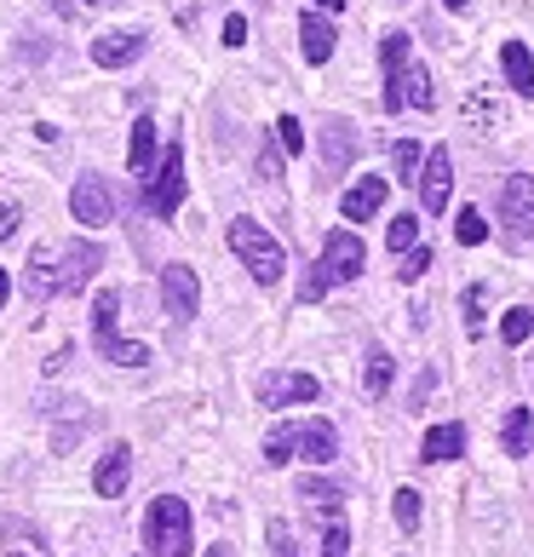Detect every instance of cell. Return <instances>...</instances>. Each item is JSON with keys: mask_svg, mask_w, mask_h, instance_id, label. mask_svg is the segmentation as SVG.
I'll list each match as a JSON object with an SVG mask.
<instances>
[{"mask_svg": "<svg viewBox=\"0 0 534 557\" xmlns=\"http://www.w3.org/2000/svg\"><path fill=\"white\" fill-rule=\"evenodd\" d=\"M98 271H104V247L75 236V242H40L24 264V294L35 305H47L58 294H80Z\"/></svg>", "mask_w": 534, "mask_h": 557, "instance_id": "cell-1", "label": "cell"}, {"mask_svg": "<svg viewBox=\"0 0 534 557\" xmlns=\"http://www.w3.org/2000/svg\"><path fill=\"white\" fill-rule=\"evenodd\" d=\"M231 253L241 259V271H248L259 287H276L282 282V271H287V253H282V242L264 231L259 219H231Z\"/></svg>", "mask_w": 534, "mask_h": 557, "instance_id": "cell-2", "label": "cell"}, {"mask_svg": "<svg viewBox=\"0 0 534 557\" xmlns=\"http://www.w3.org/2000/svg\"><path fill=\"white\" fill-rule=\"evenodd\" d=\"M144 546H150V557H190V506L178 500V494H161V500H150V511H144Z\"/></svg>", "mask_w": 534, "mask_h": 557, "instance_id": "cell-3", "label": "cell"}, {"mask_svg": "<svg viewBox=\"0 0 534 557\" xmlns=\"http://www.w3.org/2000/svg\"><path fill=\"white\" fill-rule=\"evenodd\" d=\"M500 236L511 247L534 242V173H511L500 184Z\"/></svg>", "mask_w": 534, "mask_h": 557, "instance_id": "cell-4", "label": "cell"}, {"mask_svg": "<svg viewBox=\"0 0 534 557\" xmlns=\"http://www.w3.org/2000/svg\"><path fill=\"white\" fill-rule=\"evenodd\" d=\"M144 208H150L156 219H173L184 208V144H167V156L156 161V178H150Z\"/></svg>", "mask_w": 534, "mask_h": 557, "instance_id": "cell-5", "label": "cell"}, {"mask_svg": "<svg viewBox=\"0 0 534 557\" xmlns=\"http://www.w3.org/2000/svg\"><path fill=\"white\" fill-rule=\"evenodd\" d=\"M322 271H327V282H357V276L368 271L362 236H357V231H327V242H322Z\"/></svg>", "mask_w": 534, "mask_h": 557, "instance_id": "cell-6", "label": "cell"}, {"mask_svg": "<svg viewBox=\"0 0 534 557\" xmlns=\"http://www.w3.org/2000/svg\"><path fill=\"white\" fill-rule=\"evenodd\" d=\"M448 190H455V150L437 144V150L420 161V208L425 213H443L448 208Z\"/></svg>", "mask_w": 534, "mask_h": 557, "instance_id": "cell-7", "label": "cell"}, {"mask_svg": "<svg viewBox=\"0 0 534 557\" xmlns=\"http://www.w3.org/2000/svg\"><path fill=\"white\" fill-rule=\"evenodd\" d=\"M70 213H75V224H87V231H98V224H110L115 219V190H110V178H98V173H87L70 190Z\"/></svg>", "mask_w": 534, "mask_h": 557, "instance_id": "cell-8", "label": "cell"}, {"mask_svg": "<svg viewBox=\"0 0 534 557\" xmlns=\"http://www.w3.org/2000/svg\"><path fill=\"white\" fill-rule=\"evenodd\" d=\"M161 305H167L173 322H190L201 311V276L190 264H167V271H161Z\"/></svg>", "mask_w": 534, "mask_h": 557, "instance_id": "cell-9", "label": "cell"}, {"mask_svg": "<svg viewBox=\"0 0 534 557\" xmlns=\"http://www.w3.org/2000/svg\"><path fill=\"white\" fill-rule=\"evenodd\" d=\"M316 138H322V173L327 178H345V168L357 161V127L345 115H327Z\"/></svg>", "mask_w": 534, "mask_h": 557, "instance_id": "cell-10", "label": "cell"}, {"mask_svg": "<svg viewBox=\"0 0 534 557\" xmlns=\"http://www.w3.org/2000/svg\"><path fill=\"white\" fill-rule=\"evenodd\" d=\"M127 483H133V448L127 443H110L104 460H98V471H92V494H98V500H121Z\"/></svg>", "mask_w": 534, "mask_h": 557, "instance_id": "cell-11", "label": "cell"}, {"mask_svg": "<svg viewBox=\"0 0 534 557\" xmlns=\"http://www.w3.org/2000/svg\"><path fill=\"white\" fill-rule=\"evenodd\" d=\"M316 374H264L259 380V403L264 408H287V403H316Z\"/></svg>", "mask_w": 534, "mask_h": 557, "instance_id": "cell-12", "label": "cell"}, {"mask_svg": "<svg viewBox=\"0 0 534 557\" xmlns=\"http://www.w3.org/2000/svg\"><path fill=\"white\" fill-rule=\"evenodd\" d=\"M144 40H150L144 29H110V35H98L92 40V64L98 70H127L133 58L144 52Z\"/></svg>", "mask_w": 534, "mask_h": 557, "instance_id": "cell-13", "label": "cell"}, {"mask_svg": "<svg viewBox=\"0 0 534 557\" xmlns=\"http://www.w3.org/2000/svg\"><path fill=\"white\" fill-rule=\"evenodd\" d=\"M339 454V431L327 420H305L294 425V460H311V466H327Z\"/></svg>", "mask_w": 534, "mask_h": 557, "instance_id": "cell-14", "label": "cell"}, {"mask_svg": "<svg viewBox=\"0 0 534 557\" xmlns=\"http://www.w3.org/2000/svg\"><path fill=\"white\" fill-rule=\"evenodd\" d=\"M334 47H339L334 24H327L316 7H305V12H299V52H305V64H327V58H334Z\"/></svg>", "mask_w": 534, "mask_h": 557, "instance_id": "cell-15", "label": "cell"}, {"mask_svg": "<svg viewBox=\"0 0 534 557\" xmlns=\"http://www.w3.org/2000/svg\"><path fill=\"white\" fill-rule=\"evenodd\" d=\"M385 190H392V184H385V178H374V173H368V178H357V184H351V190H345V196H339V213H345V219H351V224H362V219H374V213L385 208Z\"/></svg>", "mask_w": 534, "mask_h": 557, "instance_id": "cell-16", "label": "cell"}, {"mask_svg": "<svg viewBox=\"0 0 534 557\" xmlns=\"http://www.w3.org/2000/svg\"><path fill=\"white\" fill-rule=\"evenodd\" d=\"M460 454H465V425H460V420L431 425L425 443H420V460H425V466H448V460H460Z\"/></svg>", "mask_w": 534, "mask_h": 557, "instance_id": "cell-17", "label": "cell"}, {"mask_svg": "<svg viewBox=\"0 0 534 557\" xmlns=\"http://www.w3.org/2000/svg\"><path fill=\"white\" fill-rule=\"evenodd\" d=\"M500 70H506V87L518 92V98H534V58L523 40H506L500 47Z\"/></svg>", "mask_w": 534, "mask_h": 557, "instance_id": "cell-18", "label": "cell"}, {"mask_svg": "<svg viewBox=\"0 0 534 557\" xmlns=\"http://www.w3.org/2000/svg\"><path fill=\"white\" fill-rule=\"evenodd\" d=\"M0 541H7V557H47V534L24 518H0Z\"/></svg>", "mask_w": 534, "mask_h": 557, "instance_id": "cell-19", "label": "cell"}, {"mask_svg": "<svg viewBox=\"0 0 534 557\" xmlns=\"http://www.w3.org/2000/svg\"><path fill=\"white\" fill-rule=\"evenodd\" d=\"M500 448L511 454V460L534 454V408H511V414L500 420Z\"/></svg>", "mask_w": 534, "mask_h": 557, "instance_id": "cell-20", "label": "cell"}, {"mask_svg": "<svg viewBox=\"0 0 534 557\" xmlns=\"http://www.w3.org/2000/svg\"><path fill=\"white\" fill-rule=\"evenodd\" d=\"M392 380H397V357L385 345H374L368 350V362H362V397H385V391H392Z\"/></svg>", "mask_w": 534, "mask_h": 557, "instance_id": "cell-21", "label": "cell"}, {"mask_svg": "<svg viewBox=\"0 0 534 557\" xmlns=\"http://www.w3.org/2000/svg\"><path fill=\"white\" fill-rule=\"evenodd\" d=\"M156 138H161L156 121L138 115V121H133V138H127V168H133V173H150V168H156Z\"/></svg>", "mask_w": 534, "mask_h": 557, "instance_id": "cell-22", "label": "cell"}, {"mask_svg": "<svg viewBox=\"0 0 534 557\" xmlns=\"http://www.w3.org/2000/svg\"><path fill=\"white\" fill-rule=\"evenodd\" d=\"M98 357H104V362H115V368H144V362H150V350H144L138 339H98Z\"/></svg>", "mask_w": 534, "mask_h": 557, "instance_id": "cell-23", "label": "cell"}, {"mask_svg": "<svg viewBox=\"0 0 534 557\" xmlns=\"http://www.w3.org/2000/svg\"><path fill=\"white\" fill-rule=\"evenodd\" d=\"M483 305H488V287H483V282H471L465 294H460V317H465V334H471V339H483V327H488Z\"/></svg>", "mask_w": 534, "mask_h": 557, "instance_id": "cell-24", "label": "cell"}, {"mask_svg": "<svg viewBox=\"0 0 534 557\" xmlns=\"http://www.w3.org/2000/svg\"><path fill=\"white\" fill-rule=\"evenodd\" d=\"M115 322H121V294H115V287H104V294L92 299V339H110Z\"/></svg>", "mask_w": 534, "mask_h": 557, "instance_id": "cell-25", "label": "cell"}, {"mask_svg": "<svg viewBox=\"0 0 534 557\" xmlns=\"http://www.w3.org/2000/svg\"><path fill=\"white\" fill-rule=\"evenodd\" d=\"M380 64H385V81L402 75V64H408V35H402V29L380 35Z\"/></svg>", "mask_w": 534, "mask_h": 557, "instance_id": "cell-26", "label": "cell"}, {"mask_svg": "<svg viewBox=\"0 0 534 557\" xmlns=\"http://www.w3.org/2000/svg\"><path fill=\"white\" fill-rule=\"evenodd\" d=\"M299 500H311V506H327V511H339V500H345V494H339L334 483H327V478H316V471H311V478H299Z\"/></svg>", "mask_w": 534, "mask_h": 557, "instance_id": "cell-27", "label": "cell"}, {"mask_svg": "<svg viewBox=\"0 0 534 557\" xmlns=\"http://www.w3.org/2000/svg\"><path fill=\"white\" fill-rule=\"evenodd\" d=\"M392 518H397L402 534L420 529V488H397V494H392Z\"/></svg>", "mask_w": 534, "mask_h": 557, "instance_id": "cell-28", "label": "cell"}, {"mask_svg": "<svg viewBox=\"0 0 534 557\" xmlns=\"http://www.w3.org/2000/svg\"><path fill=\"white\" fill-rule=\"evenodd\" d=\"M455 242H460V247H483V242H488V219H483L477 208H460V219H455Z\"/></svg>", "mask_w": 534, "mask_h": 557, "instance_id": "cell-29", "label": "cell"}, {"mask_svg": "<svg viewBox=\"0 0 534 557\" xmlns=\"http://www.w3.org/2000/svg\"><path fill=\"white\" fill-rule=\"evenodd\" d=\"M534 334V311H529V305H511V311L500 317V339L506 345H523Z\"/></svg>", "mask_w": 534, "mask_h": 557, "instance_id": "cell-30", "label": "cell"}, {"mask_svg": "<svg viewBox=\"0 0 534 557\" xmlns=\"http://www.w3.org/2000/svg\"><path fill=\"white\" fill-rule=\"evenodd\" d=\"M385 242H392V253H408V247H420V213H397L392 231H385Z\"/></svg>", "mask_w": 534, "mask_h": 557, "instance_id": "cell-31", "label": "cell"}, {"mask_svg": "<svg viewBox=\"0 0 534 557\" xmlns=\"http://www.w3.org/2000/svg\"><path fill=\"white\" fill-rule=\"evenodd\" d=\"M264 460H271V466H287V460H294V425H276L271 437H264Z\"/></svg>", "mask_w": 534, "mask_h": 557, "instance_id": "cell-32", "label": "cell"}, {"mask_svg": "<svg viewBox=\"0 0 534 557\" xmlns=\"http://www.w3.org/2000/svg\"><path fill=\"white\" fill-rule=\"evenodd\" d=\"M392 161H397V178H420V161H425V150L414 138H402L397 150H392Z\"/></svg>", "mask_w": 534, "mask_h": 557, "instance_id": "cell-33", "label": "cell"}, {"mask_svg": "<svg viewBox=\"0 0 534 557\" xmlns=\"http://www.w3.org/2000/svg\"><path fill=\"white\" fill-rule=\"evenodd\" d=\"M322 557H351V529H345L339 518L327 523V534H322Z\"/></svg>", "mask_w": 534, "mask_h": 557, "instance_id": "cell-34", "label": "cell"}, {"mask_svg": "<svg viewBox=\"0 0 534 557\" xmlns=\"http://www.w3.org/2000/svg\"><path fill=\"white\" fill-rule=\"evenodd\" d=\"M276 144H282V156H299V150H305V127H299L294 115L276 121Z\"/></svg>", "mask_w": 534, "mask_h": 557, "instance_id": "cell-35", "label": "cell"}, {"mask_svg": "<svg viewBox=\"0 0 534 557\" xmlns=\"http://www.w3.org/2000/svg\"><path fill=\"white\" fill-rule=\"evenodd\" d=\"M431 271V247H408L402 253V271H397V282H420Z\"/></svg>", "mask_w": 534, "mask_h": 557, "instance_id": "cell-36", "label": "cell"}, {"mask_svg": "<svg viewBox=\"0 0 534 557\" xmlns=\"http://www.w3.org/2000/svg\"><path fill=\"white\" fill-rule=\"evenodd\" d=\"M327 287H334V282H327V271H322V264H311V276L299 282V299H305V305H316V299L327 294Z\"/></svg>", "mask_w": 534, "mask_h": 557, "instance_id": "cell-37", "label": "cell"}, {"mask_svg": "<svg viewBox=\"0 0 534 557\" xmlns=\"http://www.w3.org/2000/svg\"><path fill=\"white\" fill-rule=\"evenodd\" d=\"M17 224H24V208H17V201H7V208H0V242H12Z\"/></svg>", "mask_w": 534, "mask_h": 557, "instance_id": "cell-38", "label": "cell"}, {"mask_svg": "<svg viewBox=\"0 0 534 557\" xmlns=\"http://www.w3.org/2000/svg\"><path fill=\"white\" fill-rule=\"evenodd\" d=\"M259 178H264V184H276V178H282V156L271 150V144L259 150Z\"/></svg>", "mask_w": 534, "mask_h": 557, "instance_id": "cell-39", "label": "cell"}, {"mask_svg": "<svg viewBox=\"0 0 534 557\" xmlns=\"http://www.w3.org/2000/svg\"><path fill=\"white\" fill-rule=\"evenodd\" d=\"M241 40H248V17L231 12V17H224V47H241Z\"/></svg>", "mask_w": 534, "mask_h": 557, "instance_id": "cell-40", "label": "cell"}, {"mask_svg": "<svg viewBox=\"0 0 534 557\" xmlns=\"http://www.w3.org/2000/svg\"><path fill=\"white\" fill-rule=\"evenodd\" d=\"M271 546H276V557H299L294 546H287V523H271Z\"/></svg>", "mask_w": 534, "mask_h": 557, "instance_id": "cell-41", "label": "cell"}, {"mask_svg": "<svg viewBox=\"0 0 534 557\" xmlns=\"http://www.w3.org/2000/svg\"><path fill=\"white\" fill-rule=\"evenodd\" d=\"M311 7H316V12H339V7H345V0H311Z\"/></svg>", "mask_w": 534, "mask_h": 557, "instance_id": "cell-42", "label": "cell"}, {"mask_svg": "<svg viewBox=\"0 0 534 557\" xmlns=\"http://www.w3.org/2000/svg\"><path fill=\"white\" fill-rule=\"evenodd\" d=\"M7 299H12V276H7V271H0V305H7Z\"/></svg>", "mask_w": 534, "mask_h": 557, "instance_id": "cell-43", "label": "cell"}, {"mask_svg": "<svg viewBox=\"0 0 534 557\" xmlns=\"http://www.w3.org/2000/svg\"><path fill=\"white\" fill-rule=\"evenodd\" d=\"M201 557H236L231 546H208V552H201Z\"/></svg>", "mask_w": 534, "mask_h": 557, "instance_id": "cell-44", "label": "cell"}, {"mask_svg": "<svg viewBox=\"0 0 534 557\" xmlns=\"http://www.w3.org/2000/svg\"><path fill=\"white\" fill-rule=\"evenodd\" d=\"M443 7H448V12H465V7H471V0H443Z\"/></svg>", "mask_w": 534, "mask_h": 557, "instance_id": "cell-45", "label": "cell"}, {"mask_svg": "<svg viewBox=\"0 0 534 557\" xmlns=\"http://www.w3.org/2000/svg\"><path fill=\"white\" fill-rule=\"evenodd\" d=\"M98 7H115V0H98Z\"/></svg>", "mask_w": 534, "mask_h": 557, "instance_id": "cell-46", "label": "cell"}, {"mask_svg": "<svg viewBox=\"0 0 534 557\" xmlns=\"http://www.w3.org/2000/svg\"><path fill=\"white\" fill-rule=\"evenodd\" d=\"M133 557H138V552H133Z\"/></svg>", "mask_w": 534, "mask_h": 557, "instance_id": "cell-47", "label": "cell"}]
</instances>
